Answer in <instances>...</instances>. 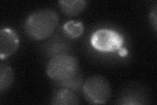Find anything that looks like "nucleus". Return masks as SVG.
<instances>
[{
  "label": "nucleus",
  "instance_id": "1",
  "mask_svg": "<svg viewBox=\"0 0 157 105\" xmlns=\"http://www.w3.org/2000/svg\"><path fill=\"white\" fill-rule=\"evenodd\" d=\"M59 17L51 9H43L32 13L24 22V30L27 36L34 40L45 39L55 32Z\"/></svg>",
  "mask_w": 157,
  "mask_h": 105
},
{
  "label": "nucleus",
  "instance_id": "2",
  "mask_svg": "<svg viewBox=\"0 0 157 105\" xmlns=\"http://www.w3.org/2000/svg\"><path fill=\"white\" fill-rule=\"evenodd\" d=\"M78 68V61L75 57L67 53L53 56L47 67V74L55 82L62 81L77 74Z\"/></svg>",
  "mask_w": 157,
  "mask_h": 105
},
{
  "label": "nucleus",
  "instance_id": "3",
  "mask_svg": "<svg viewBox=\"0 0 157 105\" xmlns=\"http://www.w3.org/2000/svg\"><path fill=\"white\" fill-rule=\"evenodd\" d=\"M82 90L87 101L92 104H105L111 97V89L109 82L100 76L87 79Z\"/></svg>",
  "mask_w": 157,
  "mask_h": 105
},
{
  "label": "nucleus",
  "instance_id": "4",
  "mask_svg": "<svg viewBox=\"0 0 157 105\" xmlns=\"http://www.w3.org/2000/svg\"><path fill=\"white\" fill-rule=\"evenodd\" d=\"M124 43V37L119 32L110 29L98 30L92 34L90 38L93 48L100 52L119 51Z\"/></svg>",
  "mask_w": 157,
  "mask_h": 105
},
{
  "label": "nucleus",
  "instance_id": "5",
  "mask_svg": "<svg viewBox=\"0 0 157 105\" xmlns=\"http://www.w3.org/2000/svg\"><path fill=\"white\" fill-rule=\"evenodd\" d=\"M19 44L17 33L9 28H2L0 31V58L7 59L17 51Z\"/></svg>",
  "mask_w": 157,
  "mask_h": 105
},
{
  "label": "nucleus",
  "instance_id": "6",
  "mask_svg": "<svg viewBox=\"0 0 157 105\" xmlns=\"http://www.w3.org/2000/svg\"><path fill=\"white\" fill-rule=\"evenodd\" d=\"M52 104H78L79 99L75 94L74 91L65 88L58 89L54 93L51 100Z\"/></svg>",
  "mask_w": 157,
  "mask_h": 105
},
{
  "label": "nucleus",
  "instance_id": "7",
  "mask_svg": "<svg viewBox=\"0 0 157 105\" xmlns=\"http://www.w3.org/2000/svg\"><path fill=\"white\" fill-rule=\"evenodd\" d=\"M59 6L62 12L69 17H74L81 13L86 6V2L85 0H67L60 1Z\"/></svg>",
  "mask_w": 157,
  "mask_h": 105
},
{
  "label": "nucleus",
  "instance_id": "8",
  "mask_svg": "<svg viewBox=\"0 0 157 105\" xmlns=\"http://www.w3.org/2000/svg\"><path fill=\"white\" fill-rule=\"evenodd\" d=\"M56 82L58 87L70 89L74 92L80 91L84 84L82 75L78 72L70 78Z\"/></svg>",
  "mask_w": 157,
  "mask_h": 105
},
{
  "label": "nucleus",
  "instance_id": "9",
  "mask_svg": "<svg viewBox=\"0 0 157 105\" xmlns=\"http://www.w3.org/2000/svg\"><path fill=\"white\" fill-rule=\"evenodd\" d=\"M14 80L13 69L9 66H1L0 68V91H6Z\"/></svg>",
  "mask_w": 157,
  "mask_h": 105
},
{
  "label": "nucleus",
  "instance_id": "10",
  "mask_svg": "<svg viewBox=\"0 0 157 105\" xmlns=\"http://www.w3.org/2000/svg\"><path fill=\"white\" fill-rule=\"evenodd\" d=\"M63 32L66 36L71 39L79 37L83 32V25L80 22H75L73 21L66 22L63 26Z\"/></svg>",
  "mask_w": 157,
  "mask_h": 105
},
{
  "label": "nucleus",
  "instance_id": "11",
  "mask_svg": "<svg viewBox=\"0 0 157 105\" xmlns=\"http://www.w3.org/2000/svg\"><path fill=\"white\" fill-rule=\"evenodd\" d=\"M150 19L152 22V25H153L155 30L156 31V8L155 7V11L152 12L150 14Z\"/></svg>",
  "mask_w": 157,
  "mask_h": 105
},
{
  "label": "nucleus",
  "instance_id": "12",
  "mask_svg": "<svg viewBox=\"0 0 157 105\" xmlns=\"http://www.w3.org/2000/svg\"><path fill=\"white\" fill-rule=\"evenodd\" d=\"M127 54H128V51L124 48H122L119 51V55L121 57H124L127 55Z\"/></svg>",
  "mask_w": 157,
  "mask_h": 105
}]
</instances>
